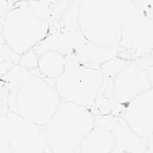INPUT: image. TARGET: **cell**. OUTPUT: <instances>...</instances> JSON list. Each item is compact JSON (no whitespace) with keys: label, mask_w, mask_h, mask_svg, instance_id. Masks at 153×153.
Returning <instances> with one entry per match:
<instances>
[{"label":"cell","mask_w":153,"mask_h":153,"mask_svg":"<svg viewBox=\"0 0 153 153\" xmlns=\"http://www.w3.org/2000/svg\"><path fill=\"white\" fill-rule=\"evenodd\" d=\"M119 57L134 61L153 50V12L132 0L122 27Z\"/></svg>","instance_id":"6"},{"label":"cell","mask_w":153,"mask_h":153,"mask_svg":"<svg viewBox=\"0 0 153 153\" xmlns=\"http://www.w3.org/2000/svg\"><path fill=\"white\" fill-rule=\"evenodd\" d=\"M146 144L145 153H153V134L148 136L147 138H144Z\"/></svg>","instance_id":"15"},{"label":"cell","mask_w":153,"mask_h":153,"mask_svg":"<svg viewBox=\"0 0 153 153\" xmlns=\"http://www.w3.org/2000/svg\"><path fill=\"white\" fill-rule=\"evenodd\" d=\"M122 119L141 138L153 134V88L138 95L124 107Z\"/></svg>","instance_id":"9"},{"label":"cell","mask_w":153,"mask_h":153,"mask_svg":"<svg viewBox=\"0 0 153 153\" xmlns=\"http://www.w3.org/2000/svg\"><path fill=\"white\" fill-rule=\"evenodd\" d=\"M49 29V24L36 16L23 0L3 17L0 34L13 53L22 56L35 49L46 39Z\"/></svg>","instance_id":"4"},{"label":"cell","mask_w":153,"mask_h":153,"mask_svg":"<svg viewBox=\"0 0 153 153\" xmlns=\"http://www.w3.org/2000/svg\"><path fill=\"white\" fill-rule=\"evenodd\" d=\"M115 147V137L106 116H95L94 128L81 143L79 152L113 153Z\"/></svg>","instance_id":"10"},{"label":"cell","mask_w":153,"mask_h":153,"mask_svg":"<svg viewBox=\"0 0 153 153\" xmlns=\"http://www.w3.org/2000/svg\"><path fill=\"white\" fill-rule=\"evenodd\" d=\"M6 81L9 109L29 125H46L62 102L55 83L43 77L37 69L16 64L6 74Z\"/></svg>","instance_id":"1"},{"label":"cell","mask_w":153,"mask_h":153,"mask_svg":"<svg viewBox=\"0 0 153 153\" xmlns=\"http://www.w3.org/2000/svg\"><path fill=\"white\" fill-rule=\"evenodd\" d=\"M106 117L115 137L116 147L113 153H145V140L128 128L121 116Z\"/></svg>","instance_id":"11"},{"label":"cell","mask_w":153,"mask_h":153,"mask_svg":"<svg viewBox=\"0 0 153 153\" xmlns=\"http://www.w3.org/2000/svg\"><path fill=\"white\" fill-rule=\"evenodd\" d=\"M94 124L90 110L62 101L47 124L37 128L49 152L75 153Z\"/></svg>","instance_id":"3"},{"label":"cell","mask_w":153,"mask_h":153,"mask_svg":"<svg viewBox=\"0 0 153 153\" xmlns=\"http://www.w3.org/2000/svg\"><path fill=\"white\" fill-rule=\"evenodd\" d=\"M131 1L78 0V25L85 39L104 48L120 49L122 27Z\"/></svg>","instance_id":"2"},{"label":"cell","mask_w":153,"mask_h":153,"mask_svg":"<svg viewBox=\"0 0 153 153\" xmlns=\"http://www.w3.org/2000/svg\"><path fill=\"white\" fill-rule=\"evenodd\" d=\"M14 3L12 0H0V20L2 21L13 7Z\"/></svg>","instance_id":"14"},{"label":"cell","mask_w":153,"mask_h":153,"mask_svg":"<svg viewBox=\"0 0 153 153\" xmlns=\"http://www.w3.org/2000/svg\"><path fill=\"white\" fill-rule=\"evenodd\" d=\"M75 153H79V151L78 150H77V151H76V152H75Z\"/></svg>","instance_id":"16"},{"label":"cell","mask_w":153,"mask_h":153,"mask_svg":"<svg viewBox=\"0 0 153 153\" xmlns=\"http://www.w3.org/2000/svg\"><path fill=\"white\" fill-rule=\"evenodd\" d=\"M130 61L117 56L101 66L103 79L97 101L91 111L94 116H121L124 107L119 105L114 96V82L122 69Z\"/></svg>","instance_id":"8"},{"label":"cell","mask_w":153,"mask_h":153,"mask_svg":"<svg viewBox=\"0 0 153 153\" xmlns=\"http://www.w3.org/2000/svg\"><path fill=\"white\" fill-rule=\"evenodd\" d=\"M151 88L152 82L146 71L136 61H130L116 75L114 82V96L117 103L125 107Z\"/></svg>","instance_id":"7"},{"label":"cell","mask_w":153,"mask_h":153,"mask_svg":"<svg viewBox=\"0 0 153 153\" xmlns=\"http://www.w3.org/2000/svg\"><path fill=\"white\" fill-rule=\"evenodd\" d=\"M101 67H91L79 62L75 53L66 55V69L55 82L57 93L62 102L94 107L102 83Z\"/></svg>","instance_id":"5"},{"label":"cell","mask_w":153,"mask_h":153,"mask_svg":"<svg viewBox=\"0 0 153 153\" xmlns=\"http://www.w3.org/2000/svg\"><path fill=\"white\" fill-rule=\"evenodd\" d=\"M66 55L57 51L48 50L38 56L37 70L48 80L55 83L66 69Z\"/></svg>","instance_id":"13"},{"label":"cell","mask_w":153,"mask_h":153,"mask_svg":"<svg viewBox=\"0 0 153 153\" xmlns=\"http://www.w3.org/2000/svg\"><path fill=\"white\" fill-rule=\"evenodd\" d=\"M120 51L118 48H104L87 41L79 50L74 53L77 61L82 65L101 67L106 62L117 57Z\"/></svg>","instance_id":"12"}]
</instances>
